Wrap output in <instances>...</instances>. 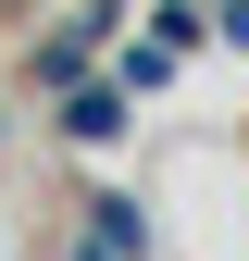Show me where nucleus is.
Returning <instances> with one entry per match:
<instances>
[{
  "label": "nucleus",
  "instance_id": "obj_1",
  "mask_svg": "<svg viewBox=\"0 0 249 261\" xmlns=\"http://www.w3.org/2000/svg\"><path fill=\"white\" fill-rule=\"evenodd\" d=\"M62 124H75V137H112V124H124V87H75Z\"/></svg>",
  "mask_w": 249,
  "mask_h": 261
},
{
  "label": "nucleus",
  "instance_id": "obj_3",
  "mask_svg": "<svg viewBox=\"0 0 249 261\" xmlns=\"http://www.w3.org/2000/svg\"><path fill=\"white\" fill-rule=\"evenodd\" d=\"M87 261H112V249H87Z\"/></svg>",
  "mask_w": 249,
  "mask_h": 261
},
{
  "label": "nucleus",
  "instance_id": "obj_2",
  "mask_svg": "<svg viewBox=\"0 0 249 261\" xmlns=\"http://www.w3.org/2000/svg\"><path fill=\"white\" fill-rule=\"evenodd\" d=\"M87 212H100V237H87V249H112V261H124V249H150V224H137V199H87Z\"/></svg>",
  "mask_w": 249,
  "mask_h": 261
}]
</instances>
